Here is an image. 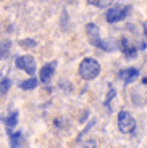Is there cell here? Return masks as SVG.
Here are the masks:
<instances>
[{"instance_id":"1","label":"cell","mask_w":147,"mask_h":148,"mask_svg":"<svg viewBox=\"0 0 147 148\" xmlns=\"http://www.w3.org/2000/svg\"><path fill=\"white\" fill-rule=\"evenodd\" d=\"M100 73V64L97 63L96 60L92 58H84L79 64V76L84 81H92L96 79Z\"/></svg>"},{"instance_id":"2","label":"cell","mask_w":147,"mask_h":148,"mask_svg":"<svg viewBox=\"0 0 147 148\" xmlns=\"http://www.w3.org/2000/svg\"><path fill=\"white\" fill-rule=\"evenodd\" d=\"M118 129L123 134H132L136 129V121L128 111H120L118 113Z\"/></svg>"},{"instance_id":"3","label":"cell","mask_w":147,"mask_h":148,"mask_svg":"<svg viewBox=\"0 0 147 148\" xmlns=\"http://www.w3.org/2000/svg\"><path fill=\"white\" fill-rule=\"evenodd\" d=\"M86 32H87V37L89 40H91L92 45H96V47H100L102 50H105V52H108V50H112V47H108V44H105V42L100 39V34H99V27L96 26V24H87L86 26Z\"/></svg>"},{"instance_id":"4","label":"cell","mask_w":147,"mask_h":148,"mask_svg":"<svg viewBox=\"0 0 147 148\" xmlns=\"http://www.w3.org/2000/svg\"><path fill=\"white\" fill-rule=\"evenodd\" d=\"M15 64L19 68V69L24 71V73H28L29 76H34V73H36V60H34L33 56H29V55L18 56L16 61H15Z\"/></svg>"},{"instance_id":"5","label":"cell","mask_w":147,"mask_h":148,"mask_svg":"<svg viewBox=\"0 0 147 148\" xmlns=\"http://www.w3.org/2000/svg\"><path fill=\"white\" fill-rule=\"evenodd\" d=\"M128 15V7H112L107 11V21L108 23H118Z\"/></svg>"},{"instance_id":"6","label":"cell","mask_w":147,"mask_h":148,"mask_svg":"<svg viewBox=\"0 0 147 148\" xmlns=\"http://www.w3.org/2000/svg\"><path fill=\"white\" fill-rule=\"evenodd\" d=\"M118 76H120V79H121L125 84H131V82L139 76V71H137L136 68H125V69L120 71Z\"/></svg>"},{"instance_id":"7","label":"cell","mask_w":147,"mask_h":148,"mask_svg":"<svg viewBox=\"0 0 147 148\" xmlns=\"http://www.w3.org/2000/svg\"><path fill=\"white\" fill-rule=\"evenodd\" d=\"M53 71H55V63H50V64H45V66L41 68V73H39V79L41 82L44 84H49L53 76Z\"/></svg>"},{"instance_id":"8","label":"cell","mask_w":147,"mask_h":148,"mask_svg":"<svg viewBox=\"0 0 147 148\" xmlns=\"http://www.w3.org/2000/svg\"><path fill=\"white\" fill-rule=\"evenodd\" d=\"M121 52L125 53L126 58H132V56H136L137 48H136V45L129 44L126 39H121Z\"/></svg>"},{"instance_id":"9","label":"cell","mask_w":147,"mask_h":148,"mask_svg":"<svg viewBox=\"0 0 147 148\" xmlns=\"http://www.w3.org/2000/svg\"><path fill=\"white\" fill-rule=\"evenodd\" d=\"M36 85H37V79L34 77V76H31V79H28V81L19 82V87H21L23 90H33Z\"/></svg>"},{"instance_id":"10","label":"cell","mask_w":147,"mask_h":148,"mask_svg":"<svg viewBox=\"0 0 147 148\" xmlns=\"http://www.w3.org/2000/svg\"><path fill=\"white\" fill-rule=\"evenodd\" d=\"M5 122H7V130H8V132H11V129H13V127L16 126V122H18V113L13 111V113L7 118V121H5Z\"/></svg>"},{"instance_id":"11","label":"cell","mask_w":147,"mask_h":148,"mask_svg":"<svg viewBox=\"0 0 147 148\" xmlns=\"http://www.w3.org/2000/svg\"><path fill=\"white\" fill-rule=\"evenodd\" d=\"M8 135H10V145L11 147H19V145L23 143V135L19 132H16V134L8 132Z\"/></svg>"},{"instance_id":"12","label":"cell","mask_w":147,"mask_h":148,"mask_svg":"<svg viewBox=\"0 0 147 148\" xmlns=\"http://www.w3.org/2000/svg\"><path fill=\"white\" fill-rule=\"evenodd\" d=\"M87 3L94 5L97 8H107V7H110L112 0H87Z\"/></svg>"},{"instance_id":"13","label":"cell","mask_w":147,"mask_h":148,"mask_svg":"<svg viewBox=\"0 0 147 148\" xmlns=\"http://www.w3.org/2000/svg\"><path fill=\"white\" fill-rule=\"evenodd\" d=\"M10 85H11V81L8 77L2 79V81H0V93H2V95H5V93L8 92V89H10Z\"/></svg>"},{"instance_id":"14","label":"cell","mask_w":147,"mask_h":148,"mask_svg":"<svg viewBox=\"0 0 147 148\" xmlns=\"http://www.w3.org/2000/svg\"><path fill=\"white\" fill-rule=\"evenodd\" d=\"M8 50H10V42L8 40H0V60L7 55Z\"/></svg>"},{"instance_id":"15","label":"cell","mask_w":147,"mask_h":148,"mask_svg":"<svg viewBox=\"0 0 147 148\" xmlns=\"http://www.w3.org/2000/svg\"><path fill=\"white\" fill-rule=\"evenodd\" d=\"M19 45L23 48H33V47H36V40H33V39H24V40L19 42Z\"/></svg>"}]
</instances>
